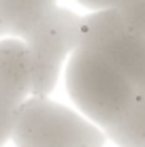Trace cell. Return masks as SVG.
I'll return each mask as SVG.
<instances>
[{
    "mask_svg": "<svg viewBox=\"0 0 145 147\" xmlns=\"http://www.w3.org/2000/svg\"><path fill=\"white\" fill-rule=\"evenodd\" d=\"M66 90L73 102L98 128L107 130L139 98L134 85L107 55L77 47L66 64Z\"/></svg>",
    "mask_w": 145,
    "mask_h": 147,
    "instance_id": "1",
    "label": "cell"
},
{
    "mask_svg": "<svg viewBox=\"0 0 145 147\" xmlns=\"http://www.w3.org/2000/svg\"><path fill=\"white\" fill-rule=\"evenodd\" d=\"M105 139L96 124L49 96H28L11 132L17 147H103Z\"/></svg>",
    "mask_w": 145,
    "mask_h": 147,
    "instance_id": "2",
    "label": "cell"
},
{
    "mask_svg": "<svg viewBox=\"0 0 145 147\" xmlns=\"http://www.w3.org/2000/svg\"><path fill=\"white\" fill-rule=\"evenodd\" d=\"M81 17L56 7L22 40L28 47L32 68V96H49L60 79L64 60L77 49Z\"/></svg>",
    "mask_w": 145,
    "mask_h": 147,
    "instance_id": "3",
    "label": "cell"
},
{
    "mask_svg": "<svg viewBox=\"0 0 145 147\" xmlns=\"http://www.w3.org/2000/svg\"><path fill=\"white\" fill-rule=\"evenodd\" d=\"M77 47L107 55L128 77L139 96H145V38L124 26L115 9H100L81 17Z\"/></svg>",
    "mask_w": 145,
    "mask_h": 147,
    "instance_id": "4",
    "label": "cell"
},
{
    "mask_svg": "<svg viewBox=\"0 0 145 147\" xmlns=\"http://www.w3.org/2000/svg\"><path fill=\"white\" fill-rule=\"evenodd\" d=\"M32 96V68L28 47L22 38L0 40V102L19 107Z\"/></svg>",
    "mask_w": 145,
    "mask_h": 147,
    "instance_id": "5",
    "label": "cell"
},
{
    "mask_svg": "<svg viewBox=\"0 0 145 147\" xmlns=\"http://www.w3.org/2000/svg\"><path fill=\"white\" fill-rule=\"evenodd\" d=\"M56 7V0H0V19L4 24V32L9 36L24 38Z\"/></svg>",
    "mask_w": 145,
    "mask_h": 147,
    "instance_id": "6",
    "label": "cell"
},
{
    "mask_svg": "<svg viewBox=\"0 0 145 147\" xmlns=\"http://www.w3.org/2000/svg\"><path fill=\"white\" fill-rule=\"evenodd\" d=\"M105 136L119 147H145V96H139L126 115L105 130Z\"/></svg>",
    "mask_w": 145,
    "mask_h": 147,
    "instance_id": "7",
    "label": "cell"
},
{
    "mask_svg": "<svg viewBox=\"0 0 145 147\" xmlns=\"http://www.w3.org/2000/svg\"><path fill=\"white\" fill-rule=\"evenodd\" d=\"M115 11L130 32L145 38V0H124L115 7Z\"/></svg>",
    "mask_w": 145,
    "mask_h": 147,
    "instance_id": "8",
    "label": "cell"
},
{
    "mask_svg": "<svg viewBox=\"0 0 145 147\" xmlns=\"http://www.w3.org/2000/svg\"><path fill=\"white\" fill-rule=\"evenodd\" d=\"M17 109L19 107H11V105L0 102V147L7 143V141H11L15 117H17Z\"/></svg>",
    "mask_w": 145,
    "mask_h": 147,
    "instance_id": "9",
    "label": "cell"
},
{
    "mask_svg": "<svg viewBox=\"0 0 145 147\" xmlns=\"http://www.w3.org/2000/svg\"><path fill=\"white\" fill-rule=\"evenodd\" d=\"M77 2L88 7V9H92V11H100V9H115L124 0H77Z\"/></svg>",
    "mask_w": 145,
    "mask_h": 147,
    "instance_id": "10",
    "label": "cell"
},
{
    "mask_svg": "<svg viewBox=\"0 0 145 147\" xmlns=\"http://www.w3.org/2000/svg\"><path fill=\"white\" fill-rule=\"evenodd\" d=\"M4 34H7L4 32V24H2V19H0V36H4Z\"/></svg>",
    "mask_w": 145,
    "mask_h": 147,
    "instance_id": "11",
    "label": "cell"
}]
</instances>
